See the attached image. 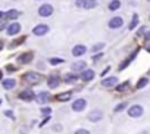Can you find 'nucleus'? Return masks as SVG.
<instances>
[{"mask_svg": "<svg viewBox=\"0 0 150 134\" xmlns=\"http://www.w3.org/2000/svg\"><path fill=\"white\" fill-rule=\"evenodd\" d=\"M5 27H6V25H5V22H2V21H0V31H2Z\"/></svg>", "mask_w": 150, "mask_h": 134, "instance_id": "obj_40", "label": "nucleus"}, {"mask_svg": "<svg viewBox=\"0 0 150 134\" xmlns=\"http://www.w3.org/2000/svg\"><path fill=\"white\" fill-rule=\"evenodd\" d=\"M84 5H86V0H77L75 2V6L77 8H84Z\"/></svg>", "mask_w": 150, "mask_h": 134, "instance_id": "obj_30", "label": "nucleus"}, {"mask_svg": "<svg viewBox=\"0 0 150 134\" xmlns=\"http://www.w3.org/2000/svg\"><path fill=\"white\" fill-rule=\"evenodd\" d=\"M80 78H81L83 81H91V80L94 78V71H91V69H84V71L80 74Z\"/></svg>", "mask_w": 150, "mask_h": 134, "instance_id": "obj_10", "label": "nucleus"}, {"mask_svg": "<svg viewBox=\"0 0 150 134\" xmlns=\"http://www.w3.org/2000/svg\"><path fill=\"white\" fill-rule=\"evenodd\" d=\"M52 13H53V6H52V5H43V6H40V9H38V15H40V16L47 18V16H50Z\"/></svg>", "mask_w": 150, "mask_h": 134, "instance_id": "obj_3", "label": "nucleus"}, {"mask_svg": "<svg viewBox=\"0 0 150 134\" xmlns=\"http://www.w3.org/2000/svg\"><path fill=\"white\" fill-rule=\"evenodd\" d=\"M141 134H147V133H141Z\"/></svg>", "mask_w": 150, "mask_h": 134, "instance_id": "obj_46", "label": "nucleus"}, {"mask_svg": "<svg viewBox=\"0 0 150 134\" xmlns=\"http://www.w3.org/2000/svg\"><path fill=\"white\" fill-rule=\"evenodd\" d=\"M86 62L84 60H80V62H75L72 66H71V69L74 71V72H78V71H84L86 69Z\"/></svg>", "mask_w": 150, "mask_h": 134, "instance_id": "obj_14", "label": "nucleus"}, {"mask_svg": "<svg viewBox=\"0 0 150 134\" xmlns=\"http://www.w3.org/2000/svg\"><path fill=\"white\" fill-rule=\"evenodd\" d=\"M5 115H6V116H9V118H12V119H15V116H13V113H12L11 111H6V112H5Z\"/></svg>", "mask_w": 150, "mask_h": 134, "instance_id": "obj_36", "label": "nucleus"}, {"mask_svg": "<svg viewBox=\"0 0 150 134\" xmlns=\"http://www.w3.org/2000/svg\"><path fill=\"white\" fill-rule=\"evenodd\" d=\"M50 112H52V109H50V108H43V109H41V113H43V115H46V116H49V115H50Z\"/></svg>", "mask_w": 150, "mask_h": 134, "instance_id": "obj_31", "label": "nucleus"}, {"mask_svg": "<svg viewBox=\"0 0 150 134\" xmlns=\"http://www.w3.org/2000/svg\"><path fill=\"white\" fill-rule=\"evenodd\" d=\"M71 97H72V91H65V93L57 94V96H56V100H57V102H68Z\"/></svg>", "mask_w": 150, "mask_h": 134, "instance_id": "obj_16", "label": "nucleus"}, {"mask_svg": "<svg viewBox=\"0 0 150 134\" xmlns=\"http://www.w3.org/2000/svg\"><path fill=\"white\" fill-rule=\"evenodd\" d=\"M100 57H103V53H99V55H94V56H93V60H96V62H97V60H99Z\"/></svg>", "mask_w": 150, "mask_h": 134, "instance_id": "obj_35", "label": "nucleus"}, {"mask_svg": "<svg viewBox=\"0 0 150 134\" xmlns=\"http://www.w3.org/2000/svg\"><path fill=\"white\" fill-rule=\"evenodd\" d=\"M0 18H3V12H0Z\"/></svg>", "mask_w": 150, "mask_h": 134, "instance_id": "obj_44", "label": "nucleus"}, {"mask_svg": "<svg viewBox=\"0 0 150 134\" xmlns=\"http://www.w3.org/2000/svg\"><path fill=\"white\" fill-rule=\"evenodd\" d=\"M146 38H147V40H150V31H149V33L146 34Z\"/></svg>", "mask_w": 150, "mask_h": 134, "instance_id": "obj_41", "label": "nucleus"}, {"mask_svg": "<svg viewBox=\"0 0 150 134\" xmlns=\"http://www.w3.org/2000/svg\"><path fill=\"white\" fill-rule=\"evenodd\" d=\"M6 69H8V72H15V71H16V68H15L13 65H8Z\"/></svg>", "mask_w": 150, "mask_h": 134, "instance_id": "obj_34", "label": "nucleus"}, {"mask_svg": "<svg viewBox=\"0 0 150 134\" xmlns=\"http://www.w3.org/2000/svg\"><path fill=\"white\" fill-rule=\"evenodd\" d=\"M109 71H110V68H109V66H108V68H106V69H105V71H102V74H100V75H102V77H103V75H106V74H108V72H109Z\"/></svg>", "mask_w": 150, "mask_h": 134, "instance_id": "obj_38", "label": "nucleus"}, {"mask_svg": "<svg viewBox=\"0 0 150 134\" xmlns=\"http://www.w3.org/2000/svg\"><path fill=\"white\" fill-rule=\"evenodd\" d=\"M37 102L40 103V105H43V103H46L47 100H49V93L47 91H41V93H38L37 94Z\"/></svg>", "mask_w": 150, "mask_h": 134, "instance_id": "obj_19", "label": "nucleus"}, {"mask_svg": "<svg viewBox=\"0 0 150 134\" xmlns=\"http://www.w3.org/2000/svg\"><path fill=\"white\" fill-rule=\"evenodd\" d=\"M19 15H21L19 11H16V9H11V11L6 13V18H9V19H16Z\"/></svg>", "mask_w": 150, "mask_h": 134, "instance_id": "obj_21", "label": "nucleus"}, {"mask_svg": "<svg viewBox=\"0 0 150 134\" xmlns=\"http://www.w3.org/2000/svg\"><path fill=\"white\" fill-rule=\"evenodd\" d=\"M147 83H149V78H146V77H144V78H140L135 87H137V89L140 90V89H143V87H146V86H147Z\"/></svg>", "mask_w": 150, "mask_h": 134, "instance_id": "obj_25", "label": "nucleus"}, {"mask_svg": "<svg viewBox=\"0 0 150 134\" xmlns=\"http://www.w3.org/2000/svg\"><path fill=\"white\" fill-rule=\"evenodd\" d=\"M86 106H87V102H86L84 99H77V100L72 103V109H74L75 112H81V111H84Z\"/></svg>", "mask_w": 150, "mask_h": 134, "instance_id": "obj_5", "label": "nucleus"}, {"mask_svg": "<svg viewBox=\"0 0 150 134\" xmlns=\"http://www.w3.org/2000/svg\"><path fill=\"white\" fill-rule=\"evenodd\" d=\"M2 77H3V72H2V69H0V80H2Z\"/></svg>", "mask_w": 150, "mask_h": 134, "instance_id": "obj_43", "label": "nucleus"}, {"mask_svg": "<svg viewBox=\"0 0 150 134\" xmlns=\"http://www.w3.org/2000/svg\"><path fill=\"white\" fill-rule=\"evenodd\" d=\"M138 50H140V49H137V50H134V52L131 53V56H129V57H128L127 60H124V62H122V63L119 65V71H122V69L125 68V66H128V65H129V62H131V60H132V59H134V57L137 56V53H138Z\"/></svg>", "mask_w": 150, "mask_h": 134, "instance_id": "obj_15", "label": "nucleus"}, {"mask_svg": "<svg viewBox=\"0 0 150 134\" xmlns=\"http://www.w3.org/2000/svg\"><path fill=\"white\" fill-rule=\"evenodd\" d=\"M97 6V0H86V5H84V9H93Z\"/></svg>", "mask_w": 150, "mask_h": 134, "instance_id": "obj_22", "label": "nucleus"}, {"mask_svg": "<svg viewBox=\"0 0 150 134\" xmlns=\"http://www.w3.org/2000/svg\"><path fill=\"white\" fill-rule=\"evenodd\" d=\"M0 103H2V100H0Z\"/></svg>", "mask_w": 150, "mask_h": 134, "instance_id": "obj_47", "label": "nucleus"}, {"mask_svg": "<svg viewBox=\"0 0 150 134\" xmlns=\"http://www.w3.org/2000/svg\"><path fill=\"white\" fill-rule=\"evenodd\" d=\"M22 78H24V81H27L28 84H40V83H41V80H43V75H41V74H38V72L30 71V72H27Z\"/></svg>", "mask_w": 150, "mask_h": 134, "instance_id": "obj_1", "label": "nucleus"}, {"mask_svg": "<svg viewBox=\"0 0 150 134\" xmlns=\"http://www.w3.org/2000/svg\"><path fill=\"white\" fill-rule=\"evenodd\" d=\"M49 62H50L52 65H59V63H63L65 60H63V59H60V57H50V59H49Z\"/></svg>", "mask_w": 150, "mask_h": 134, "instance_id": "obj_26", "label": "nucleus"}, {"mask_svg": "<svg viewBox=\"0 0 150 134\" xmlns=\"http://www.w3.org/2000/svg\"><path fill=\"white\" fill-rule=\"evenodd\" d=\"M49 119H50V116H46V118H44V119H43V121L40 122V127H43V125H44V124H46V122H47Z\"/></svg>", "mask_w": 150, "mask_h": 134, "instance_id": "obj_37", "label": "nucleus"}, {"mask_svg": "<svg viewBox=\"0 0 150 134\" xmlns=\"http://www.w3.org/2000/svg\"><path fill=\"white\" fill-rule=\"evenodd\" d=\"M122 24H124V19L119 18V16H115V18H112V19L109 21V28H112V30H118V28L122 27Z\"/></svg>", "mask_w": 150, "mask_h": 134, "instance_id": "obj_7", "label": "nucleus"}, {"mask_svg": "<svg viewBox=\"0 0 150 134\" xmlns=\"http://www.w3.org/2000/svg\"><path fill=\"white\" fill-rule=\"evenodd\" d=\"M80 75L77 74H66L65 75V83H75V81H78Z\"/></svg>", "mask_w": 150, "mask_h": 134, "instance_id": "obj_20", "label": "nucleus"}, {"mask_svg": "<svg viewBox=\"0 0 150 134\" xmlns=\"http://www.w3.org/2000/svg\"><path fill=\"white\" fill-rule=\"evenodd\" d=\"M103 118V112L102 111H93V112H90V115H88V119L91 121V122H97V121H100Z\"/></svg>", "mask_w": 150, "mask_h": 134, "instance_id": "obj_13", "label": "nucleus"}, {"mask_svg": "<svg viewBox=\"0 0 150 134\" xmlns=\"http://www.w3.org/2000/svg\"><path fill=\"white\" fill-rule=\"evenodd\" d=\"M19 31H21V24H18V22L9 24V27H8V35H16Z\"/></svg>", "mask_w": 150, "mask_h": 134, "instance_id": "obj_9", "label": "nucleus"}, {"mask_svg": "<svg viewBox=\"0 0 150 134\" xmlns=\"http://www.w3.org/2000/svg\"><path fill=\"white\" fill-rule=\"evenodd\" d=\"M24 40H25V38H24V37H22V38H18V40H15V41H12V43H11V47H12V49H13V47H15V46H18V44H21V43H22V41H24Z\"/></svg>", "mask_w": 150, "mask_h": 134, "instance_id": "obj_29", "label": "nucleus"}, {"mask_svg": "<svg viewBox=\"0 0 150 134\" xmlns=\"http://www.w3.org/2000/svg\"><path fill=\"white\" fill-rule=\"evenodd\" d=\"M47 31H49V27H47V25H44V24L35 25V27L33 28V34H34V35H37V37H41V35H44Z\"/></svg>", "mask_w": 150, "mask_h": 134, "instance_id": "obj_4", "label": "nucleus"}, {"mask_svg": "<svg viewBox=\"0 0 150 134\" xmlns=\"http://www.w3.org/2000/svg\"><path fill=\"white\" fill-rule=\"evenodd\" d=\"M118 84V78L116 77H109V78H105L103 81H102V86L103 87H115Z\"/></svg>", "mask_w": 150, "mask_h": 134, "instance_id": "obj_11", "label": "nucleus"}, {"mask_svg": "<svg viewBox=\"0 0 150 134\" xmlns=\"http://www.w3.org/2000/svg\"><path fill=\"white\" fill-rule=\"evenodd\" d=\"M75 134H90V131L88 130H84V128H80V130L75 131Z\"/></svg>", "mask_w": 150, "mask_h": 134, "instance_id": "obj_32", "label": "nucleus"}, {"mask_svg": "<svg viewBox=\"0 0 150 134\" xmlns=\"http://www.w3.org/2000/svg\"><path fill=\"white\" fill-rule=\"evenodd\" d=\"M33 57H34V53H33V52H25V53L19 55L18 62H19V63H22V65H25V63H30Z\"/></svg>", "mask_w": 150, "mask_h": 134, "instance_id": "obj_6", "label": "nucleus"}, {"mask_svg": "<svg viewBox=\"0 0 150 134\" xmlns=\"http://www.w3.org/2000/svg\"><path fill=\"white\" fill-rule=\"evenodd\" d=\"M86 52H87V47L83 46V44H78V46H75V47L72 49V55L77 56V57H78V56H83Z\"/></svg>", "mask_w": 150, "mask_h": 134, "instance_id": "obj_12", "label": "nucleus"}, {"mask_svg": "<svg viewBox=\"0 0 150 134\" xmlns=\"http://www.w3.org/2000/svg\"><path fill=\"white\" fill-rule=\"evenodd\" d=\"M47 84H49L50 89H56V87H59L60 80H59V77H50V78L47 80Z\"/></svg>", "mask_w": 150, "mask_h": 134, "instance_id": "obj_18", "label": "nucleus"}, {"mask_svg": "<svg viewBox=\"0 0 150 134\" xmlns=\"http://www.w3.org/2000/svg\"><path fill=\"white\" fill-rule=\"evenodd\" d=\"M15 87H16V81H15L13 78H8V80L3 81V89L12 90V89H15Z\"/></svg>", "mask_w": 150, "mask_h": 134, "instance_id": "obj_17", "label": "nucleus"}, {"mask_svg": "<svg viewBox=\"0 0 150 134\" xmlns=\"http://www.w3.org/2000/svg\"><path fill=\"white\" fill-rule=\"evenodd\" d=\"M125 106H127V103H121V105H118V106L115 108V112H121V111H122Z\"/></svg>", "mask_w": 150, "mask_h": 134, "instance_id": "obj_33", "label": "nucleus"}, {"mask_svg": "<svg viewBox=\"0 0 150 134\" xmlns=\"http://www.w3.org/2000/svg\"><path fill=\"white\" fill-rule=\"evenodd\" d=\"M34 97H35V94H34L33 90H24V91L19 93V99H21V100H25V102H30V100H33Z\"/></svg>", "mask_w": 150, "mask_h": 134, "instance_id": "obj_8", "label": "nucleus"}, {"mask_svg": "<svg viewBox=\"0 0 150 134\" xmlns=\"http://www.w3.org/2000/svg\"><path fill=\"white\" fill-rule=\"evenodd\" d=\"M53 130H54V131H60V130H62V127L57 124V125H54V127H53Z\"/></svg>", "mask_w": 150, "mask_h": 134, "instance_id": "obj_39", "label": "nucleus"}, {"mask_svg": "<svg viewBox=\"0 0 150 134\" xmlns=\"http://www.w3.org/2000/svg\"><path fill=\"white\" fill-rule=\"evenodd\" d=\"M128 115H129L131 118H138V116H141V115H143V106H140V105L131 106V108L128 109Z\"/></svg>", "mask_w": 150, "mask_h": 134, "instance_id": "obj_2", "label": "nucleus"}, {"mask_svg": "<svg viewBox=\"0 0 150 134\" xmlns=\"http://www.w3.org/2000/svg\"><path fill=\"white\" fill-rule=\"evenodd\" d=\"M147 50H149V52H150V44H149V46H147Z\"/></svg>", "mask_w": 150, "mask_h": 134, "instance_id": "obj_45", "label": "nucleus"}, {"mask_svg": "<svg viewBox=\"0 0 150 134\" xmlns=\"http://www.w3.org/2000/svg\"><path fill=\"white\" fill-rule=\"evenodd\" d=\"M137 25H138V15L134 13L132 15V19H131V24H129V30H134Z\"/></svg>", "mask_w": 150, "mask_h": 134, "instance_id": "obj_24", "label": "nucleus"}, {"mask_svg": "<svg viewBox=\"0 0 150 134\" xmlns=\"http://www.w3.org/2000/svg\"><path fill=\"white\" fill-rule=\"evenodd\" d=\"M119 8H121V2H119V0H112V2L109 3V9L110 11H116Z\"/></svg>", "mask_w": 150, "mask_h": 134, "instance_id": "obj_23", "label": "nucleus"}, {"mask_svg": "<svg viewBox=\"0 0 150 134\" xmlns=\"http://www.w3.org/2000/svg\"><path fill=\"white\" fill-rule=\"evenodd\" d=\"M2 49H3V41L0 40V50H2Z\"/></svg>", "mask_w": 150, "mask_h": 134, "instance_id": "obj_42", "label": "nucleus"}, {"mask_svg": "<svg viewBox=\"0 0 150 134\" xmlns=\"http://www.w3.org/2000/svg\"><path fill=\"white\" fill-rule=\"evenodd\" d=\"M128 87H129V83H128V81H125V83L119 84V86L116 87V90H118V91H124V90H127Z\"/></svg>", "mask_w": 150, "mask_h": 134, "instance_id": "obj_28", "label": "nucleus"}, {"mask_svg": "<svg viewBox=\"0 0 150 134\" xmlns=\"http://www.w3.org/2000/svg\"><path fill=\"white\" fill-rule=\"evenodd\" d=\"M103 47H105V44H103V43H97V44H94V46L91 47V52H93V53H94V52H100Z\"/></svg>", "mask_w": 150, "mask_h": 134, "instance_id": "obj_27", "label": "nucleus"}]
</instances>
